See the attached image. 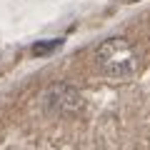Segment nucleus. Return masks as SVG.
Here are the masks:
<instances>
[{
	"mask_svg": "<svg viewBox=\"0 0 150 150\" xmlns=\"http://www.w3.org/2000/svg\"><path fill=\"white\" fill-rule=\"evenodd\" d=\"M95 60L110 78H133L138 73V53L125 38H108L98 45Z\"/></svg>",
	"mask_w": 150,
	"mask_h": 150,
	"instance_id": "f257e3e1",
	"label": "nucleus"
},
{
	"mask_svg": "<svg viewBox=\"0 0 150 150\" xmlns=\"http://www.w3.org/2000/svg\"><path fill=\"white\" fill-rule=\"evenodd\" d=\"M60 45H63V40H43V43H35L33 45V55H35V58L48 55V53H53V50H58Z\"/></svg>",
	"mask_w": 150,
	"mask_h": 150,
	"instance_id": "f03ea898",
	"label": "nucleus"
}]
</instances>
